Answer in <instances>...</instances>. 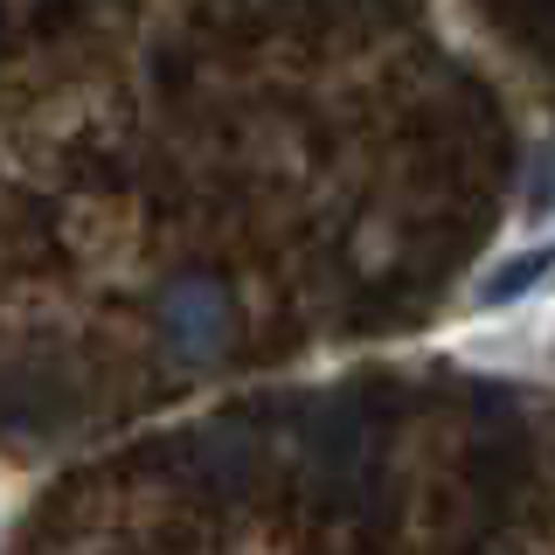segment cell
Wrapping results in <instances>:
<instances>
[{"mask_svg": "<svg viewBox=\"0 0 555 555\" xmlns=\"http://www.w3.org/2000/svg\"><path fill=\"white\" fill-rule=\"evenodd\" d=\"M555 278V243H542V250H528V257H514V264H500L493 278L479 285V306L493 312V306H514V299H528V292H542Z\"/></svg>", "mask_w": 555, "mask_h": 555, "instance_id": "1", "label": "cell"}]
</instances>
